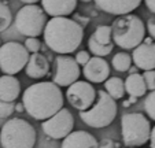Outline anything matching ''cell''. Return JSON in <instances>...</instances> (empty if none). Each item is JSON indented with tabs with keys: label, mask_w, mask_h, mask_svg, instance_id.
<instances>
[{
	"label": "cell",
	"mask_w": 155,
	"mask_h": 148,
	"mask_svg": "<svg viewBox=\"0 0 155 148\" xmlns=\"http://www.w3.org/2000/svg\"><path fill=\"white\" fill-rule=\"evenodd\" d=\"M97 148H115V144H114V141L110 139H103L102 141L99 143Z\"/></svg>",
	"instance_id": "31"
},
{
	"label": "cell",
	"mask_w": 155,
	"mask_h": 148,
	"mask_svg": "<svg viewBox=\"0 0 155 148\" xmlns=\"http://www.w3.org/2000/svg\"><path fill=\"white\" fill-rule=\"evenodd\" d=\"M126 148H140V147H126Z\"/></svg>",
	"instance_id": "38"
},
{
	"label": "cell",
	"mask_w": 155,
	"mask_h": 148,
	"mask_svg": "<svg viewBox=\"0 0 155 148\" xmlns=\"http://www.w3.org/2000/svg\"><path fill=\"white\" fill-rule=\"evenodd\" d=\"M11 22H12L11 10L6 3L0 2V33L8 29Z\"/></svg>",
	"instance_id": "24"
},
{
	"label": "cell",
	"mask_w": 155,
	"mask_h": 148,
	"mask_svg": "<svg viewBox=\"0 0 155 148\" xmlns=\"http://www.w3.org/2000/svg\"><path fill=\"white\" fill-rule=\"evenodd\" d=\"M128 71L130 73V74H132V73H137V67H129Z\"/></svg>",
	"instance_id": "36"
},
{
	"label": "cell",
	"mask_w": 155,
	"mask_h": 148,
	"mask_svg": "<svg viewBox=\"0 0 155 148\" xmlns=\"http://www.w3.org/2000/svg\"><path fill=\"white\" fill-rule=\"evenodd\" d=\"M88 48H89V52H92L95 56H100V58H103V56H107L108 54L113 51V48H114V43L106 44L104 45V44L97 43V41L91 36L89 40H88Z\"/></svg>",
	"instance_id": "21"
},
{
	"label": "cell",
	"mask_w": 155,
	"mask_h": 148,
	"mask_svg": "<svg viewBox=\"0 0 155 148\" xmlns=\"http://www.w3.org/2000/svg\"><path fill=\"white\" fill-rule=\"evenodd\" d=\"M146 30L150 33V36H151L152 40H155V17H152V18H150L148 19Z\"/></svg>",
	"instance_id": "30"
},
{
	"label": "cell",
	"mask_w": 155,
	"mask_h": 148,
	"mask_svg": "<svg viewBox=\"0 0 155 148\" xmlns=\"http://www.w3.org/2000/svg\"><path fill=\"white\" fill-rule=\"evenodd\" d=\"M144 2H146L147 8H148L151 12H154V14H155V0H144Z\"/></svg>",
	"instance_id": "33"
},
{
	"label": "cell",
	"mask_w": 155,
	"mask_h": 148,
	"mask_svg": "<svg viewBox=\"0 0 155 148\" xmlns=\"http://www.w3.org/2000/svg\"><path fill=\"white\" fill-rule=\"evenodd\" d=\"M25 73H26L28 77L35 80H40L43 77H45L50 73L48 59L44 55H41L40 52H35L32 55H29L28 63L25 66Z\"/></svg>",
	"instance_id": "17"
},
{
	"label": "cell",
	"mask_w": 155,
	"mask_h": 148,
	"mask_svg": "<svg viewBox=\"0 0 155 148\" xmlns=\"http://www.w3.org/2000/svg\"><path fill=\"white\" fill-rule=\"evenodd\" d=\"M96 7L107 14H130L141 4L143 0H94Z\"/></svg>",
	"instance_id": "14"
},
{
	"label": "cell",
	"mask_w": 155,
	"mask_h": 148,
	"mask_svg": "<svg viewBox=\"0 0 155 148\" xmlns=\"http://www.w3.org/2000/svg\"><path fill=\"white\" fill-rule=\"evenodd\" d=\"M144 110H146L147 115L155 121V89L151 90L144 99Z\"/></svg>",
	"instance_id": "25"
},
{
	"label": "cell",
	"mask_w": 155,
	"mask_h": 148,
	"mask_svg": "<svg viewBox=\"0 0 155 148\" xmlns=\"http://www.w3.org/2000/svg\"><path fill=\"white\" fill-rule=\"evenodd\" d=\"M66 97L71 107L78 111H85L91 107L96 97V89L88 81H76L69 85Z\"/></svg>",
	"instance_id": "11"
},
{
	"label": "cell",
	"mask_w": 155,
	"mask_h": 148,
	"mask_svg": "<svg viewBox=\"0 0 155 148\" xmlns=\"http://www.w3.org/2000/svg\"><path fill=\"white\" fill-rule=\"evenodd\" d=\"M81 76L80 64L70 55H58L55 58V69H54L52 82L58 87H69L73 82L78 81Z\"/></svg>",
	"instance_id": "10"
},
{
	"label": "cell",
	"mask_w": 155,
	"mask_h": 148,
	"mask_svg": "<svg viewBox=\"0 0 155 148\" xmlns=\"http://www.w3.org/2000/svg\"><path fill=\"white\" fill-rule=\"evenodd\" d=\"M146 82L147 89L154 90L155 89V70H146L144 74H141Z\"/></svg>",
	"instance_id": "28"
},
{
	"label": "cell",
	"mask_w": 155,
	"mask_h": 148,
	"mask_svg": "<svg viewBox=\"0 0 155 148\" xmlns=\"http://www.w3.org/2000/svg\"><path fill=\"white\" fill-rule=\"evenodd\" d=\"M41 8L51 17H68L77 7V0H40Z\"/></svg>",
	"instance_id": "16"
},
{
	"label": "cell",
	"mask_w": 155,
	"mask_h": 148,
	"mask_svg": "<svg viewBox=\"0 0 155 148\" xmlns=\"http://www.w3.org/2000/svg\"><path fill=\"white\" fill-rule=\"evenodd\" d=\"M61 148H97L99 143L94 134L85 130H76L62 139Z\"/></svg>",
	"instance_id": "15"
},
{
	"label": "cell",
	"mask_w": 155,
	"mask_h": 148,
	"mask_svg": "<svg viewBox=\"0 0 155 148\" xmlns=\"http://www.w3.org/2000/svg\"><path fill=\"white\" fill-rule=\"evenodd\" d=\"M125 85V92L128 93L130 97H141V96H146L147 93V87L144 78L141 74L139 73H132L129 74L128 78L124 81Z\"/></svg>",
	"instance_id": "19"
},
{
	"label": "cell",
	"mask_w": 155,
	"mask_h": 148,
	"mask_svg": "<svg viewBox=\"0 0 155 148\" xmlns=\"http://www.w3.org/2000/svg\"><path fill=\"white\" fill-rule=\"evenodd\" d=\"M132 61L137 69L155 70V43L151 37H144V40L133 48Z\"/></svg>",
	"instance_id": "12"
},
{
	"label": "cell",
	"mask_w": 155,
	"mask_h": 148,
	"mask_svg": "<svg viewBox=\"0 0 155 148\" xmlns=\"http://www.w3.org/2000/svg\"><path fill=\"white\" fill-rule=\"evenodd\" d=\"M118 113L117 103L106 90H96V97L91 107L80 111V118L91 128H106L115 119Z\"/></svg>",
	"instance_id": "4"
},
{
	"label": "cell",
	"mask_w": 155,
	"mask_h": 148,
	"mask_svg": "<svg viewBox=\"0 0 155 148\" xmlns=\"http://www.w3.org/2000/svg\"><path fill=\"white\" fill-rule=\"evenodd\" d=\"M104 88H106V92L111 96L114 100L122 99L124 95H125V85H124V81L120 77L107 78L104 81Z\"/></svg>",
	"instance_id": "20"
},
{
	"label": "cell",
	"mask_w": 155,
	"mask_h": 148,
	"mask_svg": "<svg viewBox=\"0 0 155 148\" xmlns=\"http://www.w3.org/2000/svg\"><path fill=\"white\" fill-rule=\"evenodd\" d=\"M15 107H17V108H15V110H17V111H22V110H24V104H22V103H19V104H17V106H15Z\"/></svg>",
	"instance_id": "35"
},
{
	"label": "cell",
	"mask_w": 155,
	"mask_h": 148,
	"mask_svg": "<svg viewBox=\"0 0 155 148\" xmlns=\"http://www.w3.org/2000/svg\"><path fill=\"white\" fill-rule=\"evenodd\" d=\"M21 2L25 4H36L37 2H40V0H21Z\"/></svg>",
	"instance_id": "34"
},
{
	"label": "cell",
	"mask_w": 155,
	"mask_h": 148,
	"mask_svg": "<svg viewBox=\"0 0 155 148\" xmlns=\"http://www.w3.org/2000/svg\"><path fill=\"white\" fill-rule=\"evenodd\" d=\"M150 148H155V126L151 128V133H150Z\"/></svg>",
	"instance_id": "32"
},
{
	"label": "cell",
	"mask_w": 155,
	"mask_h": 148,
	"mask_svg": "<svg viewBox=\"0 0 155 148\" xmlns=\"http://www.w3.org/2000/svg\"><path fill=\"white\" fill-rule=\"evenodd\" d=\"M15 111V106L12 102H3L0 100V118H7Z\"/></svg>",
	"instance_id": "27"
},
{
	"label": "cell",
	"mask_w": 155,
	"mask_h": 148,
	"mask_svg": "<svg viewBox=\"0 0 155 148\" xmlns=\"http://www.w3.org/2000/svg\"><path fill=\"white\" fill-rule=\"evenodd\" d=\"M63 93L52 81H41L28 87L22 96L26 113L37 121H45L63 108Z\"/></svg>",
	"instance_id": "1"
},
{
	"label": "cell",
	"mask_w": 155,
	"mask_h": 148,
	"mask_svg": "<svg viewBox=\"0 0 155 148\" xmlns=\"http://www.w3.org/2000/svg\"><path fill=\"white\" fill-rule=\"evenodd\" d=\"M25 48L28 49V52H38L41 48V43L37 37H28L25 40Z\"/></svg>",
	"instance_id": "26"
},
{
	"label": "cell",
	"mask_w": 155,
	"mask_h": 148,
	"mask_svg": "<svg viewBox=\"0 0 155 148\" xmlns=\"http://www.w3.org/2000/svg\"><path fill=\"white\" fill-rule=\"evenodd\" d=\"M151 133L148 118L141 113H126L121 118V134L126 147H141L147 144Z\"/></svg>",
	"instance_id": "6"
},
{
	"label": "cell",
	"mask_w": 155,
	"mask_h": 148,
	"mask_svg": "<svg viewBox=\"0 0 155 148\" xmlns=\"http://www.w3.org/2000/svg\"><path fill=\"white\" fill-rule=\"evenodd\" d=\"M47 23V14L37 4H26L15 15V28L26 37H38Z\"/></svg>",
	"instance_id": "7"
},
{
	"label": "cell",
	"mask_w": 155,
	"mask_h": 148,
	"mask_svg": "<svg viewBox=\"0 0 155 148\" xmlns=\"http://www.w3.org/2000/svg\"><path fill=\"white\" fill-rule=\"evenodd\" d=\"M146 26L140 17L124 14L114 19L111 25V37L115 45L122 49H133L146 37Z\"/></svg>",
	"instance_id": "3"
},
{
	"label": "cell",
	"mask_w": 155,
	"mask_h": 148,
	"mask_svg": "<svg viewBox=\"0 0 155 148\" xmlns=\"http://www.w3.org/2000/svg\"><path fill=\"white\" fill-rule=\"evenodd\" d=\"M0 45H2V44H0Z\"/></svg>",
	"instance_id": "39"
},
{
	"label": "cell",
	"mask_w": 155,
	"mask_h": 148,
	"mask_svg": "<svg viewBox=\"0 0 155 148\" xmlns=\"http://www.w3.org/2000/svg\"><path fill=\"white\" fill-rule=\"evenodd\" d=\"M82 74L89 82L100 84L104 82L110 76V64L100 56H94L89 58V61L84 64Z\"/></svg>",
	"instance_id": "13"
},
{
	"label": "cell",
	"mask_w": 155,
	"mask_h": 148,
	"mask_svg": "<svg viewBox=\"0 0 155 148\" xmlns=\"http://www.w3.org/2000/svg\"><path fill=\"white\" fill-rule=\"evenodd\" d=\"M29 52L24 44L8 41L0 45V70L4 74L14 76L26 66Z\"/></svg>",
	"instance_id": "8"
},
{
	"label": "cell",
	"mask_w": 155,
	"mask_h": 148,
	"mask_svg": "<svg viewBox=\"0 0 155 148\" xmlns=\"http://www.w3.org/2000/svg\"><path fill=\"white\" fill-rule=\"evenodd\" d=\"M89 58H91V56H89V52H88V51H78V52L76 54V58L74 59H76V62L80 64V66H84V64L89 61Z\"/></svg>",
	"instance_id": "29"
},
{
	"label": "cell",
	"mask_w": 155,
	"mask_h": 148,
	"mask_svg": "<svg viewBox=\"0 0 155 148\" xmlns=\"http://www.w3.org/2000/svg\"><path fill=\"white\" fill-rule=\"evenodd\" d=\"M21 95V82L15 76L0 77V100L3 102H15Z\"/></svg>",
	"instance_id": "18"
},
{
	"label": "cell",
	"mask_w": 155,
	"mask_h": 148,
	"mask_svg": "<svg viewBox=\"0 0 155 148\" xmlns=\"http://www.w3.org/2000/svg\"><path fill=\"white\" fill-rule=\"evenodd\" d=\"M44 134L51 139L62 140L74 129V117L68 108H61L56 114L41 122Z\"/></svg>",
	"instance_id": "9"
},
{
	"label": "cell",
	"mask_w": 155,
	"mask_h": 148,
	"mask_svg": "<svg viewBox=\"0 0 155 148\" xmlns=\"http://www.w3.org/2000/svg\"><path fill=\"white\" fill-rule=\"evenodd\" d=\"M81 2H84V3H89L91 0H81Z\"/></svg>",
	"instance_id": "37"
},
{
	"label": "cell",
	"mask_w": 155,
	"mask_h": 148,
	"mask_svg": "<svg viewBox=\"0 0 155 148\" xmlns=\"http://www.w3.org/2000/svg\"><path fill=\"white\" fill-rule=\"evenodd\" d=\"M92 37L100 44H111L113 43V37H111V26L107 25H100L96 28V30L94 32Z\"/></svg>",
	"instance_id": "23"
},
{
	"label": "cell",
	"mask_w": 155,
	"mask_h": 148,
	"mask_svg": "<svg viewBox=\"0 0 155 148\" xmlns=\"http://www.w3.org/2000/svg\"><path fill=\"white\" fill-rule=\"evenodd\" d=\"M111 64L117 71H128L132 66V56L126 52H118L113 58Z\"/></svg>",
	"instance_id": "22"
},
{
	"label": "cell",
	"mask_w": 155,
	"mask_h": 148,
	"mask_svg": "<svg viewBox=\"0 0 155 148\" xmlns=\"http://www.w3.org/2000/svg\"><path fill=\"white\" fill-rule=\"evenodd\" d=\"M37 133L32 123L22 118H11L0 130V144L3 148H33Z\"/></svg>",
	"instance_id": "5"
},
{
	"label": "cell",
	"mask_w": 155,
	"mask_h": 148,
	"mask_svg": "<svg viewBox=\"0 0 155 148\" xmlns=\"http://www.w3.org/2000/svg\"><path fill=\"white\" fill-rule=\"evenodd\" d=\"M47 47L58 55L74 52L82 43L84 29L77 21L68 17H52L43 30Z\"/></svg>",
	"instance_id": "2"
}]
</instances>
